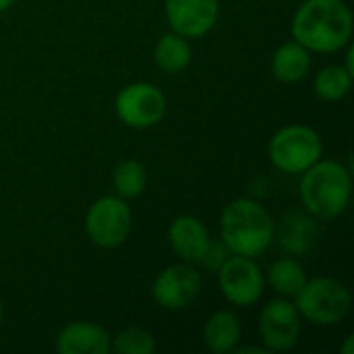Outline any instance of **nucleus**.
Returning a JSON list of instances; mask_svg holds the SVG:
<instances>
[{"label":"nucleus","instance_id":"nucleus-1","mask_svg":"<svg viewBox=\"0 0 354 354\" xmlns=\"http://www.w3.org/2000/svg\"><path fill=\"white\" fill-rule=\"evenodd\" d=\"M353 31L348 0H305L292 17V37L309 52H338L351 44Z\"/></svg>","mask_w":354,"mask_h":354},{"label":"nucleus","instance_id":"nucleus-2","mask_svg":"<svg viewBox=\"0 0 354 354\" xmlns=\"http://www.w3.org/2000/svg\"><path fill=\"white\" fill-rule=\"evenodd\" d=\"M220 239L232 255L259 257L276 239V222L266 205L255 199H234L220 214Z\"/></svg>","mask_w":354,"mask_h":354},{"label":"nucleus","instance_id":"nucleus-3","mask_svg":"<svg viewBox=\"0 0 354 354\" xmlns=\"http://www.w3.org/2000/svg\"><path fill=\"white\" fill-rule=\"evenodd\" d=\"M301 203L307 214L319 220H334L342 216L353 197V172L336 160H317L311 168L301 172L299 180Z\"/></svg>","mask_w":354,"mask_h":354},{"label":"nucleus","instance_id":"nucleus-4","mask_svg":"<svg viewBox=\"0 0 354 354\" xmlns=\"http://www.w3.org/2000/svg\"><path fill=\"white\" fill-rule=\"evenodd\" d=\"M295 305L301 319H307L313 326L330 328L342 324L351 315L353 295L338 278H313L307 280L295 297Z\"/></svg>","mask_w":354,"mask_h":354},{"label":"nucleus","instance_id":"nucleus-5","mask_svg":"<svg viewBox=\"0 0 354 354\" xmlns=\"http://www.w3.org/2000/svg\"><path fill=\"white\" fill-rule=\"evenodd\" d=\"M324 156L319 133L307 124H288L280 129L268 145L270 162L286 174H301Z\"/></svg>","mask_w":354,"mask_h":354},{"label":"nucleus","instance_id":"nucleus-6","mask_svg":"<svg viewBox=\"0 0 354 354\" xmlns=\"http://www.w3.org/2000/svg\"><path fill=\"white\" fill-rule=\"evenodd\" d=\"M133 212L127 199L118 195H104L95 199L85 214V234L102 249L120 247L131 232Z\"/></svg>","mask_w":354,"mask_h":354},{"label":"nucleus","instance_id":"nucleus-7","mask_svg":"<svg viewBox=\"0 0 354 354\" xmlns=\"http://www.w3.org/2000/svg\"><path fill=\"white\" fill-rule=\"evenodd\" d=\"M116 116L131 129H151L160 124L168 112L166 95L151 83H131L122 87L114 100Z\"/></svg>","mask_w":354,"mask_h":354},{"label":"nucleus","instance_id":"nucleus-8","mask_svg":"<svg viewBox=\"0 0 354 354\" xmlns=\"http://www.w3.org/2000/svg\"><path fill=\"white\" fill-rule=\"evenodd\" d=\"M218 286L224 299L236 307L255 305L266 288V276L253 257L230 255L218 270Z\"/></svg>","mask_w":354,"mask_h":354},{"label":"nucleus","instance_id":"nucleus-9","mask_svg":"<svg viewBox=\"0 0 354 354\" xmlns=\"http://www.w3.org/2000/svg\"><path fill=\"white\" fill-rule=\"evenodd\" d=\"M201 274L193 268V263L183 261L164 268L156 276L151 284V297L166 311H183L197 301V297L201 295Z\"/></svg>","mask_w":354,"mask_h":354},{"label":"nucleus","instance_id":"nucleus-10","mask_svg":"<svg viewBox=\"0 0 354 354\" xmlns=\"http://www.w3.org/2000/svg\"><path fill=\"white\" fill-rule=\"evenodd\" d=\"M261 342L270 353H286L301 338V313L288 299L270 301L259 315Z\"/></svg>","mask_w":354,"mask_h":354},{"label":"nucleus","instance_id":"nucleus-11","mask_svg":"<svg viewBox=\"0 0 354 354\" xmlns=\"http://www.w3.org/2000/svg\"><path fill=\"white\" fill-rule=\"evenodd\" d=\"M170 31L197 39L209 33L220 17V0H164Z\"/></svg>","mask_w":354,"mask_h":354},{"label":"nucleus","instance_id":"nucleus-12","mask_svg":"<svg viewBox=\"0 0 354 354\" xmlns=\"http://www.w3.org/2000/svg\"><path fill=\"white\" fill-rule=\"evenodd\" d=\"M209 230L195 216H178L168 226V243L185 263H199L209 247Z\"/></svg>","mask_w":354,"mask_h":354},{"label":"nucleus","instance_id":"nucleus-13","mask_svg":"<svg viewBox=\"0 0 354 354\" xmlns=\"http://www.w3.org/2000/svg\"><path fill=\"white\" fill-rule=\"evenodd\" d=\"M112 338L106 328L93 322H73L56 338L60 354H108Z\"/></svg>","mask_w":354,"mask_h":354},{"label":"nucleus","instance_id":"nucleus-14","mask_svg":"<svg viewBox=\"0 0 354 354\" xmlns=\"http://www.w3.org/2000/svg\"><path fill=\"white\" fill-rule=\"evenodd\" d=\"M241 336L243 328L232 311H216L203 326V342L214 354L234 353Z\"/></svg>","mask_w":354,"mask_h":354},{"label":"nucleus","instance_id":"nucleus-15","mask_svg":"<svg viewBox=\"0 0 354 354\" xmlns=\"http://www.w3.org/2000/svg\"><path fill=\"white\" fill-rule=\"evenodd\" d=\"M311 68V52L299 41L282 44L272 56V75L280 83H299Z\"/></svg>","mask_w":354,"mask_h":354},{"label":"nucleus","instance_id":"nucleus-16","mask_svg":"<svg viewBox=\"0 0 354 354\" xmlns=\"http://www.w3.org/2000/svg\"><path fill=\"white\" fill-rule=\"evenodd\" d=\"M307 280L309 278H307L305 268L295 257H288V255L276 259L270 266L268 276H266V282L272 286V290L284 299H295Z\"/></svg>","mask_w":354,"mask_h":354},{"label":"nucleus","instance_id":"nucleus-17","mask_svg":"<svg viewBox=\"0 0 354 354\" xmlns=\"http://www.w3.org/2000/svg\"><path fill=\"white\" fill-rule=\"evenodd\" d=\"M317 234L319 232H317V224L313 222V218L303 216V214H290L282 222L280 245L290 255H303L315 245Z\"/></svg>","mask_w":354,"mask_h":354},{"label":"nucleus","instance_id":"nucleus-18","mask_svg":"<svg viewBox=\"0 0 354 354\" xmlns=\"http://www.w3.org/2000/svg\"><path fill=\"white\" fill-rule=\"evenodd\" d=\"M153 58H156V64L164 73L176 75V73H183L191 64L193 50H191V44L187 37L170 31L158 39L156 50H153Z\"/></svg>","mask_w":354,"mask_h":354},{"label":"nucleus","instance_id":"nucleus-19","mask_svg":"<svg viewBox=\"0 0 354 354\" xmlns=\"http://www.w3.org/2000/svg\"><path fill=\"white\" fill-rule=\"evenodd\" d=\"M353 75L344 64H328L317 71L313 79V91L324 102H340L348 95L353 87Z\"/></svg>","mask_w":354,"mask_h":354},{"label":"nucleus","instance_id":"nucleus-20","mask_svg":"<svg viewBox=\"0 0 354 354\" xmlns=\"http://www.w3.org/2000/svg\"><path fill=\"white\" fill-rule=\"evenodd\" d=\"M112 187L122 199H137L147 187V170L139 160H122L112 172Z\"/></svg>","mask_w":354,"mask_h":354},{"label":"nucleus","instance_id":"nucleus-21","mask_svg":"<svg viewBox=\"0 0 354 354\" xmlns=\"http://www.w3.org/2000/svg\"><path fill=\"white\" fill-rule=\"evenodd\" d=\"M110 351L116 354H151L156 351V338L143 328H127L112 338Z\"/></svg>","mask_w":354,"mask_h":354},{"label":"nucleus","instance_id":"nucleus-22","mask_svg":"<svg viewBox=\"0 0 354 354\" xmlns=\"http://www.w3.org/2000/svg\"><path fill=\"white\" fill-rule=\"evenodd\" d=\"M232 255V251L226 247V243L222 241V239H218V241H209V247H207V251H205V255H203V259L199 261L207 272H212V274H218V270L228 261V257Z\"/></svg>","mask_w":354,"mask_h":354},{"label":"nucleus","instance_id":"nucleus-23","mask_svg":"<svg viewBox=\"0 0 354 354\" xmlns=\"http://www.w3.org/2000/svg\"><path fill=\"white\" fill-rule=\"evenodd\" d=\"M239 354H247V353H255V354H268L270 351L266 346H236L234 348Z\"/></svg>","mask_w":354,"mask_h":354},{"label":"nucleus","instance_id":"nucleus-24","mask_svg":"<svg viewBox=\"0 0 354 354\" xmlns=\"http://www.w3.org/2000/svg\"><path fill=\"white\" fill-rule=\"evenodd\" d=\"M346 48H348V52H346V64H344V68L354 77V46L348 44Z\"/></svg>","mask_w":354,"mask_h":354},{"label":"nucleus","instance_id":"nucleus-25","mask_svg":"<svg viewBox=\"0 0 354 354\" xmlns=\"http://www.w3.org/2000/svg\"><path fill=\"white\" fill-rule=\"evenodd\" d=\"M340 353L342 354H354V336H346V340H344V346L340 348Z\"/></svg>","mask_w":354,"mask_h":354},{"label":"nucleus","instance_id":"nucleus-26","mask_svg":"<svg viewBox=\"0 0 354 354\" xmlns=\"http://www.w3.org/2000/svg\"><path fill=\"white\" fill-rule=\"evenodd\" d=\"M12 2H15V0H0V12L8 10V8L12 6Z\"/></svg>","mask_w":354,"mask_h":354},{"label":"nucleus","instance_id":"nucleus-27","mask_svg":"<svg viewBox=\"0 0 354 354\" xmlns=\"http://www.w3.org/2000/svg\"><path fill=\"white\" fill-rule=\"evenodd\" d=\"M2 319H4V303H2V297H0V326H2Z\"/></svg>","mask_w":354,"mask_h":354}]
</instances>
